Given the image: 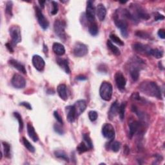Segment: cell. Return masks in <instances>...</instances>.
Listing matches in <instances>:
<instances>
[{
	"label": "cell",
	"instance_id": "6da1fadb",
	"mask_svg": "<svg viewBox=\"0 0 165 165\" xmlns=\"http://www.w3.org/2000/svg\"><path fill=\"white\" fill-rule=\"evenodd\" d=\"M139 89L141 92L148 96L161 99V100L162 99L161 89L156 82L154 81H145L142 82L139 86Z\"/></svg>",
	"mask_w": 165,
	"mask_h": 165
},
{
	"label": "cell",
	"instance_id": "7a4b0ae2",
	"mask_svg": "<svg viewBox=\"0 0 165 165\" xmlns=\"http://www.w3.org/2000/svg\"><path fill=\"white\" fill-rule=\"evenodd\" d=\"M145 65V61L137 56H134L128 62V69L130 76L134 81H137L139 79L140 71Z\"/></svg>",
	"mask_w": 165,
	"mask_h": 165
},
{
	"label": "cell",
	"instance_id": "3957f363",
	"mask_svg": "<svg viewBox=\"0 0 165 165\" xmlns=\"http://www.w3.org/2000/svg\"><path fill=\"white\" fill-rule=\"evenodd\" d=\"M114 21L115 26H116L121 31V34L123 38H127L128 36V23L123 18H119L117 11H115L114 15Z\"/></svg>",
	"mask_w": 165,
	"mask_h": 165
},
{
	"label": "cell",
	"instance_id": "277c9868",
	"mask_svg": "<svg viewBox=\"0 0 165 165\" xmlns=\"http://www.w3.org/2000/svg\"><path fill=\"white\" fill-rule=\"evenodd\" d=\"M113 87L109 82L103 81L100 88V95L103 100L109 101L112 97Z\"/></svg>",
	"mask_w": 165,
	"mask_h": 165
},
{
	"label": "cell",
	"instance_id": "5b68a950",
	"mask_svg": "<svg viewBox=\"0 0 165 165\" xmlns=\"http://www.w3.org/2000/svg\"><path fill=\"white\" fill-rule=\"evenodd\" d=\"M130 7L132 8L134 11V14H132L135 16V18L139 21V19H141V20H149L150 16L148 14L147 11L144 9V8L141 6L139 4H134V5H131Z\"/></svg>",
	"mask_w": 165,
	"mask_h": 165
},
{
	"label": "cell",
	"instance_id": "8992f818",
	"mask_svg": "<svg viewBox=\"0 0 165 165\" xmlns=\"http://www.w3.org/2000/svg\"><path fill=\"white\" fill-rule=\"evenodd\" d=\"M54 30L56 34L65 42L67 39V34L65 32V23L59 20H56L54 24Z\"/></svg>",
	"mask_w": 165,
	"mask_h": 165
},
{
	"label": "cell",
	"instance_id": "52a82bcc",
	"mask_svg": "<svg viewBox=\"0 0 165 165\" xmlns=\"http://www.w3.org/2000/svg\"><path fill=\"white\" fill-rule=\"evenodd\" d=\"M9 34L11 37L12 42L14 45H16L21 41V29L18 25H12L9 29Z\"/></svg>",
	"mask_w": 165,
	"mask_h": 165
},
{
	"label": "cell",
	"instance_id": "ba28073f",
	"mask_svg": "<svg viewBox=\"0 0 165 165\" xmlns=\"http://www.w3.org/2000/svg\"><path fill=\"white\" fill-rule=\"evenodd\" d=\"M88 47L84 43L81 42H77L74 46L73 54L76 57H83L88 54Z\"/></svg>",
	"mask_w": 165,
	"mask_h": 165
},
{
	"label": "cell",
	"instance_id": "9c48e42d",
	"mask_svg": "<svg viewBox=\"0 0 165 165\" xmlns=\"http://www.w3.org/2000/svg\"><path fill=\"white\" fill-rule=\"evenodd\" d=\"M102 134L103 137L110 141H112L115 138V130L110 123H105L102 128Z\"/></svg>",
	"mask_w": 165,
	"mask_h": 165
},
{
	"label": "cell",
	"instance_id": "30bf717a",
	"mask_svg": "<svg viewBox=\"0 0 165 165\" xmlns=\"http://www.w3.org/2000/svg\"><path fill=\"white\" fill-rule=\"evenodd\" d=\"M35 13H36V17L41 27L43 30L47 29L49 27V22L45 17V16L43 15L40 8H39L38 7H35Z\"/></svg>",
	"mask_w": 165,
	"mask_h": 165
},
{
	"label": "cell",
	"instance_id": "8fae6325",
	"mask_svg": "<svg viewBox=\"0 0 165 165\" xmlns=\"http://www.w3.org/2000/svg\"><path fill=\"white\" fill-rule=\"evenodd\" d=\"M96 16V9L94 6V2L88 1L87 2L86 8V17L87 20L91 23H94L95 21Z\"/></svg>",
	"mask_w": 165,
	"mask_h": 165
},
{
	"label": "cell",
	"instance_id": "7c38bea8",
	"mask_svg": "<svg viewBox=\"0 0 165 165\" xmlns=\"http://www.w3.org/2000/svg\"><path fill=\"white\" fill-rule=\"evenodd\" d=\"M11 84L16 88L21 89L26 86V81L22 76L16 74L12 78Z\"/></svg>",
	"mask_w": 165,
	"mask_h": 165
},
{
	"label": "cell",
	"instance_id": "4fadbf2b",
	"mask_svg": "<svg viewBox=\"0 0 165 165\" xmlns=\"http://www.w3.org/2000/svg\"><path fill=\"white\" fill-rule=\"evenodd\" d=\"M32 65L34 68L38 71H43L45 67V62L43 57L39 55L33 56L32 59Z\"/></svg>",
	"mask_w": 165,
	"mask_h": 165
},
{
	"label": "cell",
	"instance_id": "5bb4252c",
	"mask_svg": "<svg viewBox=\"0 0 165 165\" xmlns=\"http://www.w3.org/2000/svg\"><path fill=\"white\" fill-rule=\"evenodd\" d=\"M114 78L115 83H116L118 89L119 90L125 89L127 84V80L125 76H124V75L122 74V72H117L115 74Z\"/></svg>",
	"mask_w": 165,
	"mask_h": 165
},
{
	"label": "cell",
	"instance_id": "9a60e30c",
	"mask_svg": "<svg viewBox=\"0 0 165 165\" xmlns=\"http://www.w3.org/2000/svg\"><path fill=\"white\" fill-rule=\"evenodd\" d=\"M73 106L74 109H75L76 117H79L81 114L85 111L87 107V103L85 100H81L77 101Z\"/></svg>",
	"mask_w": 165,
	"mask_h": 165
},
{
	"label": "cell",
	"instance_id": "2e32d148",
	"mask_svg": "<svg viewBox=\"0 0 165 165\" xmlns=\"http://www.w3.org/2000/svg\"><path fill=\"white\" fill-rule=\"evenodd\" d=\"M133 50L137 52H139L140 54H145L147 55H149L150 51L151 50V48L148 46L145 45L143 44L139 43H134L132 45Z\"/></svg>",
	"mask_w": 165,
	"mask_h": 165
},
{
	"label": "cell",
	"instance_id": "e0dca14e",
	"mask_svg": "<svg viewBox=\"0 0 165 165\" xmlns=\"http://www.w3.org/2000/svg\"><path fill=\"white\" fill-rule=\"evenodd\" d=\"M96 13L99 20L100 21H104L106 16V9L105 5L102 3L98 4L96 9Z\"/></svg>",
	"mask_w": 165,
	"mask_h": 165
},
{
	"label": "cell",
	"instance_id": "ac0fdd59",
	"mask_svg": "<svg viewBox=\"0 0 165 165\" xmlns=\"http://www.w3.org/2000/svg\"><path fill=\"white\" fill-rule=\"evenodd\" d=\"M65 111L67 113V119L69 123H74L75 121L76 117L75 109H74V106H66Z\"/></svg>",
	"mask_w": 165,
	"mask_h": 165
},
{
	"label": "cell",
	"instance_id": "d6986e66",
	"mask_svg": "<svg viewBox=\"0 0 165 165\" xmlns=\"http://www.w3.org/2000/svg\"><path fill=\"white\" fill-rule=\"evenodd\" d=\"M119 110V104L118 101H114L109 109V111L108 112V118L110 121H112L114 119L115 117L116 116V115L118 113Z\"/></svg>",
	"mask_w": 165,
	"mask_h": 165
},
{
	"label": "cell",
	"instance_id": "ffe728a7",
	"mask_svg": "<svg viewBox=\"0 0 165 165\" xmlns=\"http://www.w3.org/2000/svg\"><path fill=\"white\" fill-rule=\"evenodd\" d=\"M141 126V123L137 121H134L132 123H130L129 125V134H130V137L132 138L136 134L137 132L139 130Z\"/></svg>",
	"mask_w": 165,
	"mask_h": 165
},
{
	"label": "cell",
	"instance_id": "44dd1931",
	"mask_svg": "<svg viewBox=\"0 0 165 165\" xmlns=\"http://www.w3.org/2000/svg\"><path fill=\"white\" fill-rule=\"evenodd\" d=\"M57 92L59 96L63 101L67 100L68 95L67 92V86L65 84H60L57 87Z\"/></svg>",
	"mask_w": 165,
	"mask_h": 165
},
{
	"label": "cell",
	"instance_id": "7402d4cb",
	"mask_svg": "<svg viewBox=\"0 0 165 165\" xmlns=\"http://www.w3.org/2000/svg\"><path fill=\"white\" fill-rule=\"evenodd\" d=\"M27 133L30 138L34 142H38L39 140V137L37 135V133L36 132L34 127L32 125V124L28 123L27 125Z\"/></svg>",
	"mask_w": 165,
	"mask_h": 165
},
{
	"label": "cell",
	"instance_id": "603a6c76",
	"mask_svg": "<svg viewBox=\"0 0 165 165\" xmlns=\"http://www.w3.org/2000/svg\"><path fill=\"white\" fill-rule=\"evenodd\" d=\"M9 63L12 66V67H13L16 69H17L20 72L24 74H27V70L25 69V66L21 63H20L19 61H16L15 60H9Z\"/></svg>",
	"mask_w": 165,
	"mask_h": 165
},
{
	"label": "cell",
	"instance_id": "cb8c5ba5",
	"mask_svg": "<svg viewBox=\"0 0 165 165\" xmlns=\"http://www.w3.org/2000/svg\"><path fill=\"white\" fill-rule=\"evenodd\" d=\"M53 52L58 56H62L65 53V47L60 43H54L52 45Z\"/></svg>",
	"mask_w": 165,
	"mask_h": 165
},
{
	"label": "cell",
	"instance_id": "d4e9b609",
	"mask_svg": "<svg viewBox=\"0 0 165 165\" xmlns=\"http://www.w3.org/2000/svg\"><path fill=\"white\" fill-rule=\"evenodd\" d=\"M56 62L59 65L60 67L63 69L65 72L67 73V74H70V69L69 67V62L67 60L63 59V58H57L56 60Z\"/></svg>",
	"mask_w": 165,
	"mask_h": 165
},
{
	"label": "cell",
	"instance_id": "484cf974",
	"mask_svg": "<svg viewBox=\"0 0 165 165\" xmlns=\"http://www.w3.org/2000/svg\"><path fill=\"white\" fill-rule=\"evenodd\" d=\"M106 45H107V47H108V48L111 51V52L113 54H114L116 56H119L121 55V52H120L119 49L116 46H115L110 40L107 41Z\"/></svg>",
	"mask_w": 165,
	"mask_h": 165
},
{
	"label": "cell",
	"instance_id": "4316f807",
	"mask_svg": "<svg viewBox=\"0 0 165 165\" xmlns=\"http://www.w3.org/2000/svg\"><path fill=\"white\" fill-rule=\"evenodd\" d=\"M149 56H152L157 59H161L163 56V52L158 48H151Z\"/></svg>",
	"mask_w": 165,
	"mask_h": 165
},
{
	"label": "cell",
	"instance_id": "83f0119b",
	"mask_svg": "<svg viewBox=\"0 0 165 165\" xmlns=\"http://www.w3.org/2000/svg\"><path fill=\"white\" fill-rule=\"evenodd\" d=\"M88 32L90 34L93 36H96L97 35L99 30L97 25L95 22L91 23L90 24V25L88 27Z\"/></svg>",
	"mask_w": 165,
	"mask_h": 165
},
{
	"label": "cell",
	"instance_id": "f1b7e54d",
	"mask_svg": "<svg viewBox=\"0 0 165 165\" xmlns=\"http://www.w3.org/2000/svg\"><path fill=\"white\" fill-rule=\"evenodd\" d=\"M54 154H55L56 158H57L63 159V160H64L65 161H67V162L69 161V159L68 158V156H67V154H66L63 150H57V151H55L54 152Z\"/></svg>",
	"mask_w": 165,
	"mask_h": 165
},
{
	"label": "cell",
	"instance_id": "f546056e",
	"mask_svg": "<svg viewBox=\"0 0 165 165\" xmlns=\"http://www.w3.org/2000/svg\"><path fill=\"white\" fill-rule=\"evenodd\" d=\"M22 141H23V143L25 147L29 152H32V153L35 152V148H34V146H33V145H32V144L28 141V139H27L25 137H23L22 138Z\"/></svg>",
	"mask_w": 165,
	"mask_h": 165
},
{
	"label": "cell",
	"instance_id": "4dcf8cb0",
	"mask_svg": "<svg viewBox=\"0 0 165 165\" xmlns=\"http://www.w3.org/2000/svg\"><path fill=\"white\" fill-rule=\"evenodd\" d=\"M127 106L126 103H122L119 106V110H118V114L119 115V118L121 121H123L124 118H125V109Z\"/></svg>",
	"mask_w": 165,
	"mask_h": 165
},
{
	"label": "cell",
	"instance_id": "1f68e13d",
	"mask_svg": "<svg viewBox=\"0 0 165 165\" xmlns=\"http://www.w3.org/2000/svg\"><path fill=\"white\" fill-rule=\"evenodd\" d=\"M3 153L5 158H11V146L7 142H3Z\"/></svg>",
	"mask_w": 165,
	"mask_h": 165
},
{
	"label": "cell",
	"instance_id": "d6a6232c",
	"mask_svg": "<svg viewBox=\"0 0 165 165\" xmlns=\"http://www.w3.org/2000/svg\"><path fill=\"white\" fill-rule=\"evenodd\" d=\"M90 149L87 146V145L85 144V142H81L79 143V145L77 146V151L79 154H83L87 151H88Z\"/></svg>",
	"mask_w": 165,
	"mask_h": 165
},
{
	"label": "cell",
	"instance_id": "836d02e7",
	"mask_svg": "<svg viewBox=\"0 0 165 165\" xmlns=\"http://www.w3.org/2000/svg\"><path fill=\"white\" fill-rule=\"evenodd\" d=\"M82 138H83L84 142L87 145V146L89 148L90 150H91L93 148V143L92 141V139L90 138V136L88 134H84L82 135Z\"/></svg>",
	"mask_w": 165,
	"mask_h": 165
},
{
	"label": "cell",
	"instance_id": "e575fe53",
	"mask_svg": "<svg viewBox=\"0 0 165 165\" xmlns=\"http://www.w3.org/2000/svg\"><path fill=\"white\" fill-rule=\"evenodd\" d=\"M14 116L16 118V119L18 121L19 123V129H20V132H22L23 129V121L22 119V117L21 115L20 114V113L16 112H14Z\"/></svg>",
	"mask_w": 165,
	"mask_h": 165
},
{
	"label": "cell",
	"instance_id": "d590c367",
	"mask_svg": "<svg viewBox=\"0 0 165 165\" xmlns=\"http://www.w3.org/2000/svg\"><path fill=\"white\" fill-rule=\"evenodd\" d=\"M12 8H13L12 2L11 1L7 2L6 3V6H5V12L8 16H9L10 17H12V15H13Z\"/></svg>",
	"mask_w": 165,
	"mask_h": 165
},
{
	"label": "cell",
	"instance_id": "8d00e7d4",
	"mask_svg": "<svg viewBox=\"0 0 165 165\" xmlns=\"http://www.w3.org/2000/svg\"><path fill=\"white\" fill-rule=\"evenodd\" d=\"M136 35L140 38H142V39H150L151 36L150 34H148V32L143 31V30H138L136 32Z\"/></svg>",
	"mask_w": 165,
	"mask_h": 165
},
{
	"label": "cell",
	"instance_id": "74e56055",
	"mask_svg": "<svg viewBox=\"0 0 165 165\" xmlns=\"http://www.w3.org/2000/svg\"><path fill=\"white\" fill-rule=\"evenodd\" d=\"M110 39L113 41L114 43H116V44H118V45H119L120 46H123L124 45H125V43H124L123 41L118 36H116L114 34H111L110 35Z\"/></svg>",
	"mask_w": 165,
	"mask_h": 165
},
{
	"label": "cell",
	"instance_id": "f35d334b",
	"mask_svg": "<svg viewBox=\"0 0 165 165\" xmlns=\"http://www.w3.org/2000/svg\"><path fill=\"white\" fill-rule=\"evenodd\" d=\"M110 148L114 152H118L121 148V143L119 141L112 142L110 145Z\"/></svg>",
	"mask_w": 165,
	"mask_h": 165
},
{
	"label": "cell",
	"instance_id": "ab89813d",
	"mask_svg": "<svg viewBox=\"0 0 165 165\" xmlns=\"http://www.w3.org/2000/svg\"><path fill=\"white\" fill-rule=\"evenodd\" d=\"M88 118H89V119L90 121H91L92 122H94V121L97 120V119L98 118V114L96 111L90 110L88 112Z\"/></svg>",
	"mask_w": 165,
	"mask_h": 165
},
{
	"label": "cell",
	"instance_id": "60d3db41",
	"mask_svg": "<svg viewBox=\"0 0 165 165\" xmlns=\"http://www.w3.org/2000/svg\"><path fill=\"white\" fill-rule=\"evenodd\" d=\"M54 129L56 132L60 135H63L65 133L64 129L62 128L61 125H58V124H55L54 125Z\"/></svg>",
	"mask_w": 165,
	"mask_h": 165
},
{
	"label": "cell",
	"instance_id": "b9f144b4",
	"mask_svg": "<svg viewBox=\"0 0 165 165\" xmlns=\"http://www.w3.org/2000/svg\"><path fill=\"white\" fill-rule=\"evenodd\" d=\"M51 3L52 5V7H53V9L51 11V14H52V15H56L57 12H58V10H59L58 3L56 2H54V1H52Z\"/></svg>",
	"mask_w": 165,
	"mask_h": 165
},
{
	"label": "cell",
	"instance_id": "7bdbcfd3",
	"mask_svg": "<svg viewBox=\"0 0 165 165\" xmlns=\"http://www.w3.org/2000/svg\"><path fill=\"white\" fill-rule=\"evenodd\" d=\"M54 118L56 119V120L58 121L59 123H60L61 125H63V119L61 118V115H60V114L58 113V112L57 111H54Z\"/></svg>",
	"mask_w": 165,
	"mask_h": 165
},
{
	"label": "cell",
	"instance_id": "ee69618b",
	"mask_svg": "<svg viewBox=\"0 0 165 165\" xmlns=\"http://www.w3.org/2000/svg\"><path fill=\"white\" fill-rule=\"evenodd\" d=\"M154 19H155V21H161V20H163L164 19V16L161 14L159 12H155L154 13Z\"/></svg>",
	"mask_w": 165,
	"mask_h": 165
},
{
	"label": "cell",
	"instance_id": "f6af8a7d",
	"mask_svg": "<svg viewBox=\"0 0 165 165\" xmlns=\"http://www.w3.org/2000/svg\"><path fill=\"white\" fill-rule=\"evenodd\" d=\"M131 99H132V100H136V101H141V96H140V95L137 92H135L132 95Z\"/></svg>",
	"mask_w": 165,
	"mask_h": 165
},
{
	"label": "cell",
	"instance_id": "bcb514c9",
	"mask_svg": "<svg viewBox=\"0 0 165 165\" xmlns=\"http://www.w3.org/2000/svg\"><path fill=\"white\" fill-rule=\"evenodd\" d=\"M20 105H21V106H23L24 107H25L26 109H27L29 110H32V109L31 105L29 103H28V102H21V103H20Z\"/></svg>",
	"mask_w": 165,
	"mask_h": 165
},
{
	"label": "cell",
	"instance_id": "7dc6e473",
	"mask_svg": "<svg viewBox=\"0 0 165 165\" xmlns=\"http://www.w3.org/2000/svg\"><path fill=\"white\" fill-rule=\"evenodd\" d=\"M158 34L159 36V37L163 39H164L165 38V32H164V30L161 29H159L158 30Z\"/></svg>",
	"mask_w": 165,
	"mask_h": 165
},
{
	"label": "cell",
	"instance_id": "c3c4849f",
	"mask_svg": "<svg viewBox=\"0 0 165 165\" xmlns=\"http://www.w3.org/2000/svg\"><path fill=\"white\" fill-rule=\"evenodd\" d=\"M5 46H6L7 48L8 49V50H9V51L10 52H11V53H13V52H14V49H13L12 45H11V43H7L5 44Z\"/></svg>",
	"mask_w": 165,
	"mask_h": 165
},
{
	"label": "cell",
	"instance_id": "681fc988",
	"mask_svg": "<svg viewBox=\"0 0 165 165\" xmlns=\"http://www.w3.org/2000/svg\"><path fill=\"white\" fill-rule=\"evenodd\" d=\"M87 79V78L86 76H82V75L78 76H77V78H76V79H78V80H79V81H85V80H86Z\"/></svg>",
	"mask_w": 165,
	"mask_h": 165
},
{
	"label": "cell",
	"instance_id": "f907efd6",
	"mask_svg": "<svg viewBox=\"0 0 165 165\" xmlns=\"http://www.w3.org/2000/svg\"><path fill=\"white\" fill-rule=\"evenodd\" d=\"M45 3H46V1H39V3L40 6L41 7V9H44Z\"/></svg>",
	"mask_w": 165,
	"mask_h": 165
},
{
	"label": "cell",
	"instance_id": "816d5d0a",
	"mask_svg": "<svg viewBox=\"0 0 165 165\" xmlns=\"http://www.w3.org/2000/svg\"><path fill=\"white\" fill-rule=\"evenodd\" d=\"M124 152H125V153H126V152H127V154L130 152V148L127 146H125V150H124Z\"/></svg>",
	"mask_w": 165,
	"mask_h": 165
}]
</instances>
